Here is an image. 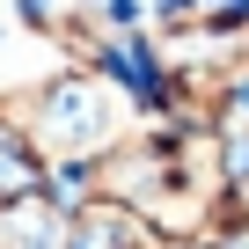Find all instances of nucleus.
I'll return each instance as SVG.
<instances>
[{"label": "nucleus", "mask_w": 249, "mask_h": 249, "mask_svg": "<svg viewBox=\"0 0 249 249\" xmlns=\"http://www.w3.org/2000/svg\"><path fill=\"white\" fill-rule=\"evenodd\" d=\"M0 124L30 132V147L52 161V176H73L95 154H110L124 132H140L147 110H140V95H124L110 73L59 66V73H37V81L0 88Z\"/></svg>", "instance_id": "1"}, {"label": "nucleus", "mask_w": 249, "mask_h": 249, "mask_svg": "<svg viewBox=\"0 0 249 249\" xmlns=\"http://www.w3.org/2000/svg\"><path fill=\"white\" fill-rule=\"evenodd\" d=\"M66 249H176V242L161 227H147L132 205L95 198V191H73L66 198Z\"/></svg>", "instance_id": "2"}, {"label": "nucleus", "mask_w": 249, "mask_h": 249, "mask_svg": "<svg viewBox=\"0 0 249 249\" xmlns=\"http://www.w3.org/2000/svg\"><path fill=\"white\" fill-rule=\"evenodd\" d=\"M52 191H59V176L30 147V132L0 124V213H8V205H30V198H52Z\"/></svg>", "instance_id": "3"}, {"label": "nucleus", "mask_w": 249, "mask_h": 249, "mask_svg": "<svg viewBox=\"0 0 249 249\" xmlns=\"http://www.w3.org/2000/svg\"><path fill=\"white\" fill-rule=\"evenodd\" d=\"M0 249H66V198H30L0 213Z\"/></svg>", "instance_id": "4"}, {"label": "nucleus", "mask_w": 249, "mask_h": 249, "mask_svg": "<svg viewBox=\"0 0 249 249\" xmlns=\"http://www.w3.org/2000/svg\"><path fill=\"white\" fill-rule=\"evenodd\" d=\"M183 249H220V242H183Z\"/></svg>", "instance_id": "5"}]
</instances>
